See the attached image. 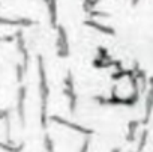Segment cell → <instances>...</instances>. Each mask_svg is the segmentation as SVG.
<instances>
[{
  "mask_svg": "<svg viewBox=\"0 0 153 152\" xmlns=\"http://www.w3.org/2000/svg\"><path fill=\"white\" fill-rule=\"evenodd\" d=\"M51 121H54V122H57V124H60V125H63V127H66V128H71V130H74V131H76V133H80V134H83L84 137H90V136L93 134L92 130H89V128H86V127H83V125H78V124H75V122H71V121H68V119H65V118L51 116Z\"/></svg>",
  "mask_w": 153,
  "mask_h": 152,
  "instance_id": "4",
  "label": "cell"
},
{
  "mask_svg": "<svg viewBox=\"0 0 153 152\" xmlns=\"http://www.w3.org/2000/svg\"><path fill=\"white\" fill-rule=\"evenodd\" d=\"M153 112V77L149 80V86L146 89V98H144V118L141 121L143 125H147Z\"/></svg>",
  "mask_w": 153,
  "mask_h": 152,
  "instance_id": "3",
  "label": "cell"
},
{
  "mask_svg": "<svg viewBox=\"0 0 153 152\" xmlns=\"http://www.w3.org/2000/svg\"><path fill=\"white\" fill-rule=\"evenodd\" d=\"M141 121H131L128 124V140L129 142H134L135 140V136H137V131L140 130L141 127Z\"/></svg>",
  "mask_w": 153,
  "mask_h": 152,
  "instance_id": "7",
  "label": "cell"
},
{
  "mask_svg": "<svg viewBox=\"0 0 153 152\" xmlns=\"http://www.w3.org/2000/svg\"><path fill=\"white\" fill-rule=\"evenodd\" d=\"M65 89H63V94L68 100V104H69V110L72 113H75L76 110V106H78V95H76V89H75V79H74V74L72 71H68L66 72V77H65Z\"/></svg>",
  "mask_w": 153,
  "mask_h": 152,
  "instance_id": "2",
  "label": "cell"
},
{
  "mask_svg": "<svg viewBox=\"0 0 153 152\" xmlns=\"http://www.w3.org/2000/svg\"><path fill=\"white\" fill-rule=\"evenodd\" d=\"M50 6V15H51V24L56 26V20H57V6H56V2L57 0H45Z\"/></svg>",
  "mask_w": 153,
  "mask_h": 152,
  "instance_id": "8",
  "label": "cell"
},
{
  "mask_svg": "<svg viewBox=\"0 0 153 152\" xmlns=\"http://www.w3.org/2000/svg\"><path fill=\"white\" fill-rule=\"evenodd\" d=\"M57 54L60 57H68L69 56V41H68V33L63 27H57Z\"/></svg>",
  "mask_w": 153,
  "mask_h": 152,
  "instance_id": "5",
  "label": "cell"
},
{
  "mask_svg": "<svg viewBox=\"0 0 153 152\" xmlns=\"http://www.w3.org/2000/svg\"><path fill=\"white\" fill-rule=\"evenodd\" d=\"M39 88H41V118H42V127L47 124V106H48V82H47V72L44 68V62L39 57Z\"/></svg>",
  "mask_w": 153,
  "mask_h": 152,
  "instance_id": "1",
  "label": "cell"
},
{
  "mask_svg": "<svg viewBox=\"0 0 153 152\" xmlns=\"http://www.w3.org/2000/svg\"><path fill=\"white\" fill-rule=\"evenodd\" d=\"M86 24L90 26V27H93V29H96V30H99L101 33H105V35H110V36H114V35H116V32H114L113 27L105 26V24H101V23H98V21L89 20V21H86Z\"/></svg>",
  "mask_w": 153,
  "mask_h": 152,
  "instance_id": "6",
  "label": "cell"
}]
</instances>
